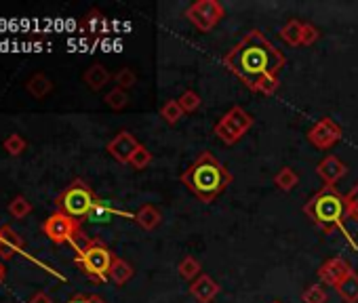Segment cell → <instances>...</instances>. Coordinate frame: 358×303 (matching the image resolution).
<instances>
[{"label":"cell","instance_id":"6da1fadb","mask_svg":"<svg viewBox=\"0 0 358 303\" xmlns=\"http://www.w3.org/2000/svg\"><path fill=\"white\" fill-rule=\"evenodd\" d=\"M285 64V55L264 36L261 30H251L224 55L228 72H232L249 91H255L264 76H279Z\"/></svg>","mask_w":358,"mask_h":303},{"label":"cell","instance_id":"7a4b0ae2","mask_svg":"<svg viewBox=\"0 0 358 303\" xmlns=\"http://www.w3.org/2000/svg\"><path fill=\"white\" fill-rule=\"evenodd\" d=\"M179 181L201 202L211 205L217 196H222L228 189V185L232 183V173L226 169V164L219 162L211 152H203L179 175Z\"/></svg>","mask_w":358,"mask_h":303},{"label":"cell","instance_id":"3957f363","mask_svg":"<svg viewBox=\"0 0 358 303\" xmlns=\"http://www.w3.org/2000/svg\"><path fill=\"white\" fill-rule=\"evenodd\" d=\"M304 213L312 219V224L320 228L322 232L331 234V232H346V196L340 194V189L333 185H322L316 194L304 205Z\"/></svg>","mask_w":358,"mask_h":303},{"label":"cell","instance_id":"277c9868","mask_svg":"<svg viewBox=\"0 0 358 303\" xmlns=\"http://www.w3.org/2000/svg\"><path fill=\"white\" fill-rule=\"evenodd\" d=\"M76 253H78L76 255V265L85 272L91 280L105 282L110 278V269H112V263H114L116 255L110 251L101 240L89 238V242Z\"/></svg>","mask_w":358,"mask_h":303},{"label":"cell","instance_id":"5b68a950","mask_svg":"<svg viewBox=\"0 0 358 303\" xmlns=\"http://www.w3.org/2000/svg\"><path fill=\"white\" fill-rule=\"evenodd\" d=\"M97 200L99 198L95 196V192L82 179H76L60 194L57 207H60L62 213H66V215H70V217H74L80 222V219H87L91 215Z\"/></svg>","mask_w":358,"mask_h":303},{"label":"cell","instance_id":"8992f818","mask_svg":"<svg viewBox=\"0 0 358 303\" xmlns=\"http://www.w3.org/2000/svg\"><path fill=\"white\" fill-rule=\"evenodd\" d=\"M253 124H255V118L246 112L244 107L234 105V107L228 109L222 118L217 120V124L213 127V133H215V137L222 144L234 146V144H238L242 140L244 133L249 131Z\"/></svg>","mask_w":358,"mask_h":303},{"label":"cell","instance_id":"52a82bcc","mask_svg":"<svg viewBox=\"0 0 358 303\" xmlns=\"http://www.w3.org/2000/svg\"><path fill=\"white\" fill-rule=\"evenodd\" d=\"M188 21L201 32H211L213 27L226 17V9L217 0H196L186 9Z\"/></svg>","mask_w":358,"mask_h":303},{"label":"cell","instance_id":"ba28073f","mask_svg":"<svg viewBox=\"0 0 358 303\" xmlns=\"http://www.w3.org/2000/svg\"><path fill=\"white\" fill-rule=\"evenodd\" d=\"M42 230L55 244H66V242L72 244V240L82 232L78 219H74V217H70V215H66L62 211L53 213L44 222Z\"/></svg>","mask_w":358,"mask_h":303},{"label":"cell","instance_id":"9c48e42d","mask_svg":"<svg viewBox=\"0 0 358 303\" xmlns=\"http://www.w3.org/2000/svg\"><path fill=\"white\" fill-rule=\"evenodd\" d=\"M308 142L316 148V150H331L335 144L342 142L344 137V129L329 116L318 118L310 129H308Z\"/></svg>","mask_w":358,"mask_h":303},{"label":"cell","instance_id":"30bf717a","mask_svg":"<svg viewBox=\"0 0 358 303\" xmlns=\"http://www.w3.org/2000/svg\"><path fill=\"white\" fill-rule=\"evenodd\" d=\"M350 272H354L352 269V265H350V261L348 259H344V257H331V259H327L318 269H316V276L320 278V282L324 285V287H337Z\"/></svg>","mask_w":358,"mask_h":303},{"label":"cell","instance_id":"8fae6325","mask_svg":"<svg viewBox=\"0 0 358 303\" xmlns=\"http://www.w3.org/2000/svg\"><path fill=\"white\" fill-rule=\"evenodd\" d=\"M140 146L142 144L137 142V137L131 131H120V133H116L114 140L107 144V152L120 164H129L131 156L137 152V148H140Z\"/></svg>","mask_w":358,"mask_h":303},{"label":"cell","instance_id":"7c38bea8","mask_svg":"<svg viewBox=\"0 0 358 303\" xmlns=\"http://www.w3.org/2000/svg\"><path fill=\"white\" fill-rule=\"evenodd\" d=\"M316 175L322 179L324 185L335 187V183H340V179H344L348 175V164L344 160H340L337 156L329 154L316 164Z\"/></svg>","mask_w":358,"mask_h":303},{"label":"cell","instance_id":"4fadbf2b","mask_svg":"<svg viewBox=\"0 0 358 303\" xmlns=\"http://www.w3.org/2000/svg\"><path fill=\"white\" fill-rule=\"evenodd\" d=\"M219 291H222V287H219L209 274H203L194 282H190V295L199 303H211L219 295Z\"/></svg>","mask_w":358,"mask_h":303},{"label":"cell","instance_id":"5bb4252c","mask_svg":"<svg viewBox=\"0 0 358 303\" xmlns=\"http://www.w3.org/2000/svg\"><path fill=\"white\" fill-rule=\"evenodd\" d=\"M135 224L146 232H152L162 224V213L154 205H142L135 213Z\"/></svg>","mask_w":358,"mask_h":303},{"label":"cell","instance_id":"9a60e30c","mask_svg":"<svg viewBox=\"0 0 358 303\" xmlns=\"http://www.w3.org/2000/svg\"><path fill=\"white\" fill-rule=\"evenodd\" d=\"M114 215L129 217V219H133V222H135V215H131L127 211H118L112 202H107V200H97L95 207H93V211H91V215H89V219H91V222H97V224H105Z\"/></svg>","mask_w":358,"mask_h":303},{"label":"cell","instance_id":"2e32d148","mask_svg":"<svg viewBox=\"0 0 358 303\" xmlns=\"http://www.w3.org/2000/svg\"><path fill=\"white\" fill-rule=\"evenodd\" d=\"M0 238H3V249H0V257H5V259H11L17 251L23 249V240L21 236L11 230L9 226H3L0 228Z\"/></svg>","mask_w":358,"mask_h":303},{"label":"cell","instance_id":"e0dca14e","mask_svg":"<svg viewBox=\"0 0 358 303\" xmlns=\"http://www.w3.org/2000/svg\"><path fill=\"white\" fill-rule=\"evenodd\" d=\"M110 78H112V74L107 72V68L105 66H101V64H93L87 72H85V76H82V80H85V85L91 89V91H101L107 82H110Z\"/></svg>","mask_w":358,"mask_h":303},{"label":"cell","instance_id":"ac0fdd59","mask_svg":"<svg viewBox=\"0 0 358 303\" xmlns=\"http://www.w3.org/2000/svg\"><path fill=\"white\" fill-rule=\"evenodd\" d=\"M335 293L344 303H358V274L350 272L348 276L335 287Z\"/></svg>","mask_w":358,"mask_h":303},{"label":"cell","instance_id":"d6986e66","mask_svg":"<svg viewBox=\"0 0 358 303\" xmlns=\"http://www.w3.org/2000/svg\"><path fill=\"white\" fill-rule=\"evenodd\" d=\"M301 32H304V23L299 19H291L281 27V40L289 47H301Z\"/></svg>","mask_w":358,"mask_h":303},{"label":"cell","instance_id":"ffe728a7","mask_svg":"<svg viewBox=\"0 0 358 303\" xmlns=\"http://www.w3.org/2000/svg\"><path fill=\"white\" fill-rule=\"evenodd\" d=\"M177 272H179V276L186 280V282H194L199 276H203V263L196 259V257H192V255H188V257H183L181 261H179V265H177Z\"/></svg>","mask_w":358,"mask_h":303},{"label":"cell","instance_id":"44dd1931","mask_svg":"<svg viewBox=\"0 0 358 303\" xmlns=\"http://www.w3.org/2000/svg\"><path fill=\"white\" fill-rule=\"evenodd\" d=\"M25 91L30 93L32 97H36V99H42V97H47L53 91V82L44 74H34L30 80H27Z\"/></svg>","mask_w":358,"mask_h":303},{"label":"cell","instance_id":"7402d4cb","mask_svg":"<svg viewBox=\"0 0 358 303\" xmlns=\"http://www.w3.org/2000/svg\"><path fill=\"white\" fill-rule=\"evenodd\" d=\"M133 274H135L133 265L129 261L116 257L114 263H112V269H110V278H112L118 287H123V285H127L133 278Z\"/></svg>","mask_w":358,"mask_h":303},{"label":"cell","instance_id":"603a6c76","mask_svg":"<svg viewBox=\"0 0 358 303\" xmlns=\"http://www.w3.org/2000/svg\"><path fill=\"white\" fill-rule=\"evenodd\" d=\"M183 109H181V105H179V101L177 99H169L167 103H164L162 107H160V118L167 122V124H171V127H175L181 118H183Z\"/></svg>","mask_w":358,"mask_h":303},{"label":"cell","instance_id":"cb8c5ba5","mask_svg":"<svg viewBox=\"0 0 358 303\" xmlns=\"http://www.w3.org/2000/svg\"><path fill=\"white\" fill-rule=\"evenodd\" d=\"M299 183V175L291 167H283L277 175H274V185L281 192H291Z\"/></svg>","mask_w":358,"mask_h":303},{"label":"cell","instance_id":"d4e9b609","mask_svg":"<svg viewBox=\"0 0 358 303\" xmlns=\"http://www.w3.org/2000/svg\"><path fill=\"white\" fill-rule=\"evenodd\" d=\"M103 101H105V105L110 109H114V112H120V109H125L129 105V95H127V91H123V89L116 87V89H112L110 93H105Z\"/></svg>","mask_w":358,"mask_h":303},{"label":"cell","instance_id":"484cf974","mask_svg":"<svg viewBox=\"0 0 358 303\" xmlns=\"http://www.w3.org/2000/svg\"><path fill=\"white\" fill-rule=\"evenodd\" d=\"M177 101H179V105H181V109H183L186 114L196 112V109L201 107V103H203L201 95H199L196 91H192V89L183 91V93H181V97H179Z\"/></svg>","mask_w":358,"mask_h":303},{"label":"cell","instance_id":"4316f807","mask_svg":"<svg viewBox=\"0 0 358 303\" xmlns=\"http://www.w3.org/2000/svg\"><path fill=\"white\" fill-rule=\"evenodd\" d=\"M150 162H152V152L146 148V146H140L137 148V152L131 156L129 164L135 169V171H144L146 167H150Z\"/></svg>","mask_w":358,"mask_h":303},{"label":"cell","instance_id":"83f0119b","mask_svg":"<svg viewBox=\"0 0 358 303\" xmlns=\"http://www.w3.org/2000/svg\"><path fill=\"white\" fill-rule=\"evenodd\" d=\"M114 82H116V87L127 91V89H133L137 85V74L131 70V68H120L116 74H114Z\"/></svg>","mask_w":358,"mask_h":303},{"label":"cell","instance_id":"f1b7e54d","mask_svg":"<svg viewBox=\"0 0 358 303\" xmlns=\"http://www.w3.org/2000/svg\"><path fill=\"white\" fill-rule=\"evenodd\" d=\"M301 301H304V303H327V301H329V295H327L324 287H320V285H310V287L304 291V295H301Z\"/></svg>","mask_w":358,"mask_h":303},{"label":"cell","instance_id":"f546056e","mask_svg":"<svg viewBox=\"0 0 358 303\" xmlns=\"http://www.w3.org/2000/svg\"><path fill=\"white\" fill-rule=\"evenodd\" d=\"M346 196V213L350 222H358V181L352 185V189L348 192Z\"/></svg>","mask_w":358,"mask_h":303},{"label":"cell","instance_id":"4dcf8cb0","mask_svg":"<svg viewBox=\"0 0 358 303\" xmlns=\"http://www.w3.org/2000/svg\"><path fill=\"white\" fill-rule=\"evenodd\" d=\"M9 213L15 219H23V217H27V215L32 213V205L27 202V198H23V196H15L11 200V205H9Z\"/></svg>","mask_w":358,"mask_h":303},{"label":"cell","instance_id":"1f68e13d","mask_svg":"<svg viewBox=\"0 0 358 303\" xmlns=\"http://www.w3.org/2000/svg\"><path fill=\"white\" fill-rule=\"evenodd\" d=\"M279 87H281V80H279V76H264L259 82H257V87H255V91L253 93H261V95H274L279 91Z\"/></svg>","mask_w":358,"mask_h":303},{"label":"cell","instance_id":"d6a6232c","mask_svg":"<svg viewBox=\"0 0 358 303\" xmlns=\"http://www.w3.org/2000/svg\"><path fill=\"white\" fill-rule=\"evenodd\" d=\"M320 30L314 25V23H310V21H306L304 23V32H301V47H312L314 42H318L320 40Z\"/></svg>","mask_w":358,"mask_h":303},{"label":"cell","instance_id":"836d02e7","mask_svg":"<svg viewBox=\"0 0 358 303\" xmlns=\"http://www.w3.org/2000/svg\"><path fill=\"white\" fill-rule=\"evenodd\" d=\"M105 25V19H103V15L97 11V9H93L87 17H85V21H82V27H85V30H89V32H99L101 27Z\"/></svg>","mask_w":358,"mask_h":303},{"label":"cell","instance_id":"e575fe53","mask_svg":"<svg viewBox=\"0 0 358 303\" xmlns=\"http://www.w3.org/2000/svg\"><path fill=\"white\" fill-rule=\"evenodd\" d=\"M5 150L11 156H19L25 150V140H23L21 135H9L7 140H5Z\"/></svg>","mask_w":358,"mask_h":303},{"label":"cell","instance_id":"d590c367","mask_svg":"<svg viewBox=\"0 0 358 303\" xmlns=\"http://www.w3.org/2000/svg\"><path fill=\"white\" fill-rule=\"evenodd\" d=\"M30 303H53V299L47 293H34L32 299H30Z\"/></svg>","mask_w":358,"mask_h":303},{"label":"cell","instance_id":"8d00e7d4","mask_svg":"<svg viewBox=\"0 0 358 303\" xmlns=\"http://www.w3.org/2000/svg\"><path fill=\"white\" fill-rule=\"evenodd\" d=\"M68 303H89V295H82V293H78V295H74Z\"/></svg>","mask_w":358,"mask_h":303},{"label":"cell","instance_id":"74e56055","mask_svg":"<svg viewBox=\"0 0 358 303\" xmlns=\"http://www.w3.org/2000/svg\"><path fill=\"white\" fill-rule=\"evenodd\" d=\"M89 303H105V299L99 295H89Z\"/></svg>","mask_w":358,"mask_h":303},{"label":"cell","instance_id":"f35d334b","mask_svg":"<svg viewBox=\"0 0 358 303\" xmlns=\"http://www.w3.org/2000/svg\"><path fill=\"white\" fill-rule=\"evenodd\" d=\"M5 276H7V269H5L3 261H0V285H3V282H5Z\"/></svg>","mask_w":358,"mask_h":303},{"label":"cell","instance_id":"ab89813d","mask_svg":"<svg viewBox=\"0 0 358 303\" xmlns=\"http://www.w3.org/2000/svg\"><path fill=\"white\" fill-rule=\"evenodd\" d=\"M0 249H3V238H0Z\"/></svg>","mask_w":358,"mask_h":303},{"label":"cell","instance_id":"60d3db41","mask_svg":"<svg viewBox=\"0 0 358 303\" xmlns=\"http://www.w3.org/2000/svg\"><path fill=\"white\" fill-rule=\"evenodd\" d=\"M272 303H283V301H272Z\"/></svg>","mask_w":358,"mask_h":303}]
</instances>
